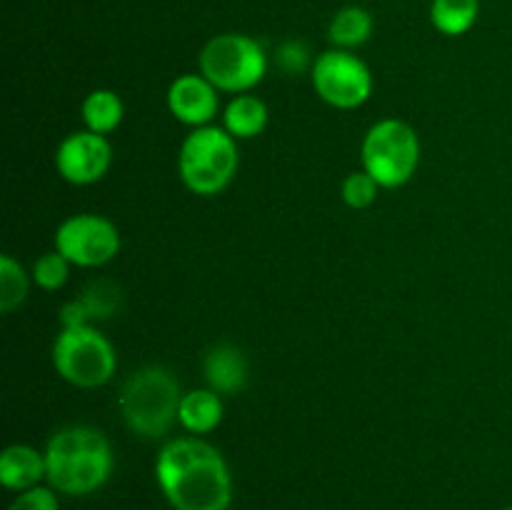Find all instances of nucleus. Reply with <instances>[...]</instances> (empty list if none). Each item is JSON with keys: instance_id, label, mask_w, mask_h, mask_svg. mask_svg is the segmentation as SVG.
<instances>
[{"instance_id": "9", "label": "nucleus", "mask_w": 512, "mask_h": 510, "mask_svg": "<svg viewBox=\"0 0 512 510\" xmlns=\"http://www.w3.org/2000/svg\"><path fill=\"white\" fill-rule=\"evenodd\" d=\"M55 250L78 268H100L115 260L123 238L113 220L98 213H75L55 230Z\"/></svg>"}, {"instance_id": "22", "label": "nucleus", "mask_w": 512, "mask_h": 510, "mask_svg": "<svg viewBox=\"0 0 512 510\" xmlns=\"http://www.w3.org/2000/svg\"><path fill=\"white\" fill-rule=\"evenodd\" d=\"M80 300L85 303V308H88L90 318H110L113 315V310L118 308V293L115 290H108V285L105 283H95L90 285L88 290H85L83 295H78Z\"/></svg>"}, {"instance_id": "2", "label": "nucleus", "mask_w": 512, "mask_h": 510, "mask_svg": "<svg viewBox=\"0 0 512 510\" xmlns=\"http://www.w3.org/2000/svg\"><path fill=\"white\" fill-rule=\"evenodd\" d=\"M45 483L60 495H90L103 488L115 468L113 445L103 430L93 425H65L50 435L45 445Z\"/></svg>"}, {"instance_id": "12", "label": "nucleus", "mask_w": 512, "mask_h": 510, "mask_svg": "<svg viewBox=\"0 0 512 510\" xmlns=\"http://www.w3.org/2000/svg\"><path fill=\"white\" fill-rule=\"evenodd\" d=\"M203 373L208 388L220 395H235L248 385L250 365L243 350L233 343H215L203 358Z\"/></svg>"}, {"instance_id": "15", "label": "nucleus", "mask_w": 512, "mask_h": 510, "mask_svg": "<svg viewBox=\"0 0 512 510\" xmlns=\"http://www.w3.org/2000/svg\"><path fill=\"white\" fill-rule=\"evenodd\" d=\"M220 118H223V128L240 143V140H253L263 135L268 128L270 113L268 105L258 95L240 93L228 100Z\"/></svg>"}, {"instance_id": "8", "label": "nucleus", "mask_w": 512, "mask_h": 510, "mask_svg": "<svg viewBox=\"0 0 512 510\" xmlns=\"http://www.w3.org/2000/svg\"><path fill=\"white\" fill-rule=\"evenodd\" d=\"M313 90L323 103L338 110H355L373 95V73L353 50L330 48L313 60Z\"/></svg>"}, {"instance_id": "6", "label": "nucleus", "mask_w": 512, "mask_h": 510, "mask_svg": "<svg viewBox=\"0 0 512 510\" xmlns=\"http://www.w3.org/2000/svg\"><path fill=\"white\" fill-rule=\"evenodd\" d=\"M50 360L65 383L83 390L110 383L118 368L113 343L95 325L60 328L50 348Z\"/></svg>"}, {"instance_id": "17", "label": "nucleus", "mask_w": 512, "mask_h": 510, "mask_svg": "<svg viewBox=\"0 0 512 510\" xmlns=\"http://www.w3.org/2000/svg\"><path fill=\"white\" fill-rule=\"evenodd\" d=\"M373 35V15L360 5H348L333 15L328 25V38L333 48L355 50L365 45Z\"/></svg>"}, {"instance_id": "3", "label": "nucleus", "mask_w": 512, "mask_h": 510, "mask_svg": "<svg viewBox=\"0 0 512 510\" xmlns=\"http://www.w3.org/2000/svg\"><path fill=\"white\" fill-rule=\"evenodd\" d=\"M180 400L183 393L178 378L163 365H145L130 373L118 395L125 425L145 440L165 438L173 430Z\"/></svg>"}, {"instance_id": "13", "label": "nucleus", "mask_w": 512, "mask_h": 510, "mask_svg": "<svg viewBox=\"0 0 512 510\" xmlns=\"http://www.w3.org/2000/svg\"><path fill=\"white\" fill-rule=\"evenodd\" d=\"M48 480L45 450L33 448L28 443L8 445L0 455V483L13 493H25L30 488L43 485Z\"/></svg>"}, {"instance_id": "23", "label": "nucleus", "mask_w": 512, "mask_h": 510, "mask_svg": "<svg viewBox=\"0 0 512 510\" xmlns=\"http://www.w3.org/2000/svg\"><path fill=\"white\" fill-rule=\"evenodd\" d=\"M8 510H60L58 490H53L50 485L30 488L25 493H18V498L10 503Z\"/></svg>"}, {"instance_id": "18", "label": "nucleus", "mask_w": 512, "mask_h": 510, "mask_svg": "<svg viewBox=\"0 0 512 510\" xmlns=\"http://www.w3.org/2000/svg\"><path fill=\"white\" fill-rule=\"evenodd\" d=\"M480 15V0H433L430 5V23L438 33L448 38L465 35Z\"/></svg>"}, {"instance_id": "4", "label": "nucleus", "mask_w": 512, "mask_h": 510, "mask_svg": "<svg viewBox=\"0 0 512 510\" xmlns=\"http://www.w3.org/2000/svg\"><path fill=\"white\" fill-rule=\"evenodd\" d=\"M240 168L238 140L223 125L193 128L178 150V173L195 195H220L235 180Z\"/></svg>"}, {"instance_id": "1", "label": "nucleus", "mask_w": 512, "mask_h": 510, "mask_svg": "<svg viewBox=\"0 0 512 510\" xmlns=\"http://www.w3.org/2000/svg\"><path fill=\"white\" fill-rule=\"evenodd\" d=\"M155 480L173 510H228L233 503L228 460L198 435H180L160 445Z\"/></svg>"}, {"instance_id": "20", "label": "nucleus", "mask_w": 512, "mask_h": 510, "mask_svg": "<svg viewBox=\"0 0 512 510\" xmlns=\"http://www.w3.org/2000/svg\"><path fill=\"white\" fill-rule=\"evenodd\" d=\"M70 268H73V265H70V260L53 248L35 260L30 275H33V283L38 285L40 290L55 293V290H60L65 283H68Z\"/></svg>"}, {"instance_id": "16", "label": "nucleus", "mask_w": 512, "mask_h": 510, "mask_svg": "<svg viewBox=\"0 0 512 510\" xmlns=\"http://www.w3.org/2000/svg\"><path fill=\"white\" fill-rule=\"evenodd\" d=\"M80 118H83L85 130L98 135H110L120 128L125 118V105L115 90L98 88L85 95L80 105Z\"/></svg>"}, {"instance_id": "14", "label": "nucleus", "mask_w": 512, "mask_h": 510, "mask_svg": "<svg viewBox=\"0 0 512 510\" xmlns=\"http://www.w3.org/2000/svg\"><path fill=\"white\" fill-rule=\"evenodd\" d=\"M223 415V395L215 393L213 388H195L183 393L178 410V423L188 435L203 438V435L213 433L223 423Z\"/></svg>"}, {"instance_id": "25", "label": "nucleus", "mask_w": 512, "mask_h": 510, "mask_svg": "<svg viewBox=\"0 0 512 510\" xmlns=\"http://www.w3.org/2000/svg\"><path fill=\"white\" fill-rule=\"evenodd\" d=\"M505 510H512V505H510V508H505Z\"/></svg>"}, {"instance_id": "11", "label": "nucleus", "mask_w": 512, "mask_h": 510, "mask_svg": "<svg viewBox=\"0 0 512 510\" xmlns=\"http://www.w3.org/2000/svg\"><path fill=\"white\" fill-rule=\"evenodd\" d=\"M168 110L178 123L190 128L213 125L220 113V90L203 73H185L170 83Z\"/></svg>"}, {"instance_id": "7", "label": "nucleus", "mask_w": 512, "mask_h": 510, "mask_svg": "<svg viewBox=\"0 0 512 510\" xmlns=\"http://www.w3.org/2000/svg\"><path fill=\"white\" fill-rule=\"evenodd\" d=\"M200 73L220 93H250L268 73V55L263 45L243 33H223L210 38L198 55Z\"/></svg>"}, {"instance_id": "21", "label": "nucleus", "mask_w": 512, "mask_h": 510, "mask_svg": "<svg viewBox=\"0 0 512 510\" xmlns=\"http://www.w3.org/2000/svg\"><path fill=\"white\" fill-rule=\"evenodd\" d=\"M380 190L383 188L378 185V180H375L370 173H365L363 168L345 175L343 185H340V195H343L345 205L353 210L370 208V205L375 203V198H378Z\"/></svg>"}, {"instance_id": "19", "label": "nucleus", "mask_w": 512, "mask_h": 510, "mask_svg": "<svg viewBox=\"0 0 512 510\" xmlns=\"http://www.w3.org/2000/svg\"><path fill=\"white\" fill-rule=\"evenodd\" d=\"M33 275L13 255H0V313L10 315L28 300Z\"/></svg>"}, {"instance_id": "10", "label": "nucleus", "mask_w": 512, "mask_h": 510, "mask_svg": "<svg viewBox=\"0 0 512 510\" xmlns=\"http://www.w3.org/2000/svg\"><path fill=\"white\" fill-rule=\"evenodd\" d=\"M113 163V148L108 135L75 130L60 140L55 150V170L70 185H93L108 175Z\"/></svg>"}, {"instance_id": "24", "label": "nucleus", "mask_w": 512, "mask_h": 510, "mask_svg": "<svg viewBox=\"0 0 512 510\" xmlns=\"http://www.w3.org/2000/svg\"><path fill=\"white\" fill-rule=\"evenodd\" d=\"M278 60H280V65L288 70V73H298V70L308 68L310 53L303 43H298V40H290V43H285L283 48L278 50Z\"/></svg>"}, {"instance_id": "5", "label": "nucleus", "mask_w": 512, "mask_h": 510, "mask_svg": "<svg viewBox=\"0 0 512 510\" xmlns=\"http://www.w3.org/2000/svg\"><path fill=\"white\" fill-rule=\"evenodd\" d=\"M420 138L410 123L383 118L370 125L360 143V163L383 190L403 188L420 168Z\"/></svg>"}]
</instances>
